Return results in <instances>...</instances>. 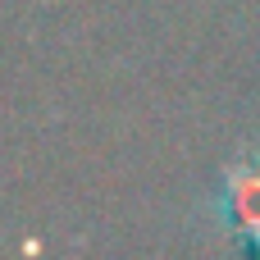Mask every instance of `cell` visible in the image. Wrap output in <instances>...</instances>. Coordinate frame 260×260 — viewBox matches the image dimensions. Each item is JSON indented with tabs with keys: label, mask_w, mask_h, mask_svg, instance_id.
I'll return each mask as SVG.
<instances>
[{
	"label": "cell",
	"mask_w": 260,
	"mask_h": 260,
	"mask_svg": "<svg viewBox=\"0 0 260 260\" xmlns=\"http://www.w3.org/2000/svg\"><path fill=\"white\" fill-rule=\"evenodd\" d=\"M219 215L233 233L251 238L260 247V160H238L224 178V201Z\"/></svg>",
	"instance_id": "1"
}]
</instances>
